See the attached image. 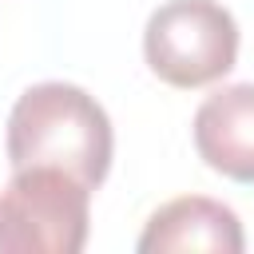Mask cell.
Listing matches in <instances>:
<instances>
[{"instance_id": "obj_3", "label": "cell", "mask_w": 254, "mask_h": 254, "mask_svg": "<svg viewBox=\"0 0 254 254\" xmlns=\"http://www.w3.org/2000/svg\"><path fill=\"white\" fill-rule=\"evenodd\" d=\"M91 230V187L60 167H20L0 190V254H79Z\"/></svg>"}, {"instance_id": "obj_5", "label": "cell", "mask_w": 254, "mask_h": 254, "mask_svg": "<svg viewBox=\"0 0 254 254\" xmlns=\"http://www.w3.org/2000/svg\"><path fill=\"white\" fill-rule=\"evenodd\" d=\"M190 139L214 175L254 187V83L210 91L194 111Z\"/></svg>"}, {"instance_id": "obj_2", "label": "cell", "mask_w": 254, "mask_h": 254, "mask_svg": "<svg viewBox=\"0 0 254 254\" xmlns=\"http://www.w3.org/2000/svg\"><path fill=\"white\" fill-rule=\"evenodd\" d=\"M143 60L167 87H210L238 64V20L218 0H167L147 16Z\"/></svg>"}, {"instance_id": "obj_4", "label": "cell", "mask_w": 254, "mask_h": 254, "mask_svg": "<svg viewBox=\"0 0 254 254\" xmlns=\"http://www.w3.org/2000/svg\"><path fill=\"white\" fill-rule=\"evenodd\" d=\"M139 254H242L246 234L238 214L206 194H179L163 202L147 222L135 242Z\"/></svg>"}, {"instance_id": "obj_1", "label": "cell", "mask_w": 254, "mask_h": 254, "mask_svg": "<svg viewBox=\"0 0 254 254\" xmlns=\"http://www.w3.org/2000/svg\"><path fill=\"white\" fill-rule=\"evenodd\" d=\"M4 151L12 171L20 167H60L83 187H99L111 171L115 135L103 103L64 79H44L20 91L8 111Z\"/></svg>"}]
</instances>
